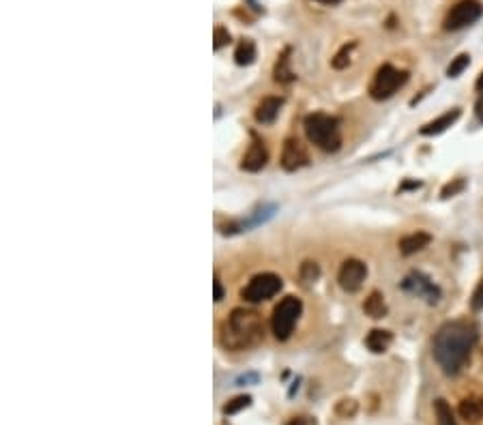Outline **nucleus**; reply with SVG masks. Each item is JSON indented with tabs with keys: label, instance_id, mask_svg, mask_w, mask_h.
<instances>
[{
	"label": "nucleus",
	"instance_id": "bb28decb",
	"mask_svg": "<svg viewBox=\"0 0 483 425\" xmlns=\"http://www.w3.org/2000/svg\"><path fill=\"white\" fill-rule=\"evenodd\" d=\"M466 187V183H464V179H456V181H451V183H447L445 187H443V197H451V195H456V193H460L462 189Z\"/></svg>",
	"mask_w": 483,
	"mask_h": 425
},
{
	"label": "nucleus",
	"instance_id": "39448f33",
	"mask_svg": "<svg viewBox=\"0 0 483 425\" xmlns=\"http://www.w3.org/2000/svg\"><path fill=\"white\" fill-rule=\"evenodd\" d=\"M406 82H408V71L395 69L393 65H382L376 71L372 84H369V95L376 101H385L400 91Z\"/></svg>",
	"mask_w": 483,
	"mask_h": 425
},
{
	"label": "nucleus",
	"instance_id": "1a4fd4ad",
	"mask_svg": "<svg viewBox=\"0 0 483 425\" xmlns=\"http://www.w3.org/2000/svg\"><path fill=\"white\" fill-rule=\"evenodd\" d=\"M365 277H367V267L355 258L346 260L342 267H339V273H337L339 286H342L346 292H357L363 286Z\"/></svg>",
	"mask_w": 483,
	"mask_h": 425
},
{
	"label": "nucleus",
	"instance_id": "f8f14e48",
	"mask_svg": "<svg viewBox=\"0 0 483 425\" xmlns=\"http://www.w3.org/2000/svg\"><path fill=\"white\" fill-rule=\"evenodd\" d=\"M283 101L281 97H265L258 107H255V121L260 125H271L275 123V119L279 117V110H281Z\"/></svg>",
	"mask_w": 483,
	"mask_h": 425
},
{
	"label": "nucleus",
	"instance_id": "0eeeda50",
	"mask_svg": "<svg viewBox=\"0 0 483 425\" xmlns=\"http://www.w3.org/2000/svg\"><path fill=\"white\" fill-rule=\"evenodd\" d=\"M483 15V7L479 0H460L453 5L445 17V31H462V28L473 26Z\"/></svg>",
	"mask_w": 483,
	"mask_h": 425
},
{
	"label": "nucleus",
	"instance_id": "7ed1b4c3",
	"mask_svg": "<svg viewBox=\"0 0 483 425\" xmlns=\"http://www.w3.org/2000/svg\"><path fill=\"white\" fill-rule=\"evenodd\" d=\"M303 127H305L307 140L325 153H335L339 149V144H342V137H339V123L331 114H322V112L309 114L305 119Z\"/></svg>",
	"mask_w": 483,
	"mask_h": 425
},
{
	"label": "nucleus",
	"instance_id": "20e7f679",
	"mask_svg": "<svg viewBox=\"0 0 483 425\" xmlns=\"http://www.w3.org/2000/svg\"><path fill=\"white\" fill-rule=\"evenodd\" d=\"M301 311H303V303L299 297H286L279 301V305H275L273 316H271V329L279 342H283V339H288L292 335Z\"/></svg>",
	"mask_w": 483,
	"mask_h": 425
},
{
	"label": "nucleus",
	"instance_id": "9d476101",
	"mask_svg": "<svg viewBox=\"0 0 483 425\" xmlns=\"http://www.w3.org/2000/svg\"><path fill=\"white\" fill-rule=\"evenodd\" d=\"M307 151L303 149V144L295 137H288L286 144H283V153H281V167L286 172H297L299 167L307 165Z\"/></svg>",
	"mask_w": 483,
	"mask_h": 425
},
{
	"label": "nucleus",
	"instance_id": "b1692460",
	"mask_svg": "<svg viewBox=\"0 0 483 425\" xmlns=\"http://www.w3.org/2000/svg\"><path fill=\"white\" fill-rule=\"evenodd\" d=\"M301 279L305 283H311V281H316L320 277V267L316 262H303L301 264V271H299Z\"/></svg>",
	"mask_w": 483,
	"mask_h": 425
},
{
	"label": "nucleus",
	"instance_id": "393cba45",
	"mask_svg": "<svg viewBox=\"0 0 483 425\" xmlns=\"http://www.w3.org/2000/svg\"><path fill=\"white\" fill-rule=\"evenodd\" d=\"M228 43H230L228 28H225V26H215V31H213V47L221 50L223 45H228Z\"/></svg>",
	"mask_w": 483,
	"mask_h": 425
},
{
	"label": "nucleus",
	"instance_id": "a211bd4d",
	"mask_svg": "<svg viewBox=\"0 0 483 425\" xmlns=\"http://www.w3.org/2000/svg\"><path fill=\"white\" fill-rule=\"evenodd\" d=\"M363 311L367 316H372V318H385L387 316V303H385V297L380 292H372L365 303H363Z\"/></svg>",
	"mask_w": 483,
	"mask_h": 425
},
{
	"label": "nucleus",
	"instance_id": "4be33fe9",
	"mask_svg": "<svg viewBox=\"0 0 483 425\" xmlns=\"http://www.w3.org/2000/svg\"><path fill=\"white\" fill-rule=\"evenodd\" d=\"M470 65V56L468 54H460L458 59H453L451 65L447 67V75L449 77H458L460 73H464V69Z\"/></svg>",
	"mask_w": 483,
	"mask_h": 425
},
{
	"label": "nucleus",
	"instance_id": "cd10ccee",
	"mask_svg": "<svg viewBox=\"0 0 483 425\" xmlns=\"http://www.w3.org/2000/svg\"><path fill=\"white\" fill-rule=\"evenodd\" d=\"M470 307H473L475 311H481V309H483V279L479 281V286H477V288H475V292H473Z\"/></svg>",
	"mask_w": 483,
	"mask_h": 425
},
{
	"label": "nucleus",
	"instance_id": "f3484780",
	"mask_svg": "<svg viewBox=\"0 0 483 425\" xmlns=\"http://www.w3.org/2000/svg\"><path fill=\"white\" fill-rule=\"evenodd\" d=\"M273 75H275V82L279 84H290L297 77L295 71L290 69V50H283V54L277 59Z\"/></svg>",
	"mask_w": 483,
	"mask_h": 425
},
{
	"label": "nucleus",
	"instance_id": "423d86ee",
	"mask_svg": "<svg viewBox=\"0 0 483 425\" xmlns=\"http://www.w3.org/2000/svg\"><path fill=\"white\" fill-rule=\"evenodd\" d=\"M281 277L275 275V273H260L255 275L247 286L243 288V299L249 301V303H262L271 297H275L279 290H281Z\"/></svg>",
	"mask_w": 483,
	"mask_h": 425
},
{
	"label": "nucleus",
	"instance_id": "a878e982",
	"mask_svg": "<svg viewBox=\"0 0 483 425\" xmlns=\"http://www.w3.org/2000/svg\"><path fill=\"white\" fill-rule=\"evenodd\" d=\"M335 410H337L339 417H346V419H348V417H355V415H357V402H355V400H342V402L337 404Z\"/></svg>",
	"mask_w": 483,
	"mask_h": 425
},
{
	"label": "nucleus",
	"instance_id": "ddd939ff",
	"mask_svg": "<svg viewBox=\"0 0 483 425\" xmlns=\"http://www.w3.org/2000/svg\"><path fill=\"white\" fill-rule=\"evenodd\" d=\"M462 112L458 107H453L451 112H445V114H440L436 121H430L428 125L421 127V135H438L443 131H447L451 125H456V121L460 119Z\"/></svg>",
	"mask_w": 483,
	"mask_h": 425
},
{
	"label": "nucleus",
	"instance_id": "aec40b11",
	"mask_svg": "<svg viewBox=\"0 0 483 425\" xmlns=\"http://www.w3.org/2000/svg\"><path fill=\"white\" fill-rule=\"evenodd\" d=\"M434 415H436V425H458L456 417H453L451 406L445 400L434 402Z\"/></svg>",
	"mask_w": 483,
	"mask_h": 425
},
{
	"label": "nucleus",
	"instance_id": "f03ea898",
	"mask_svg": "<svg viewBox=\"0 0 483 425\" xmlns=\"http://www.w3.org/2000/svg\"><path fill=\"white\" fill-rule=\"evenodd\" d=\"M265 337V325L258 311L253 309H235L223 320L219 342L225 350H247L260 344Z\"/></svg>",
	"mask_w": 483,
	"mask_h": 425
},
{
	"label": "nucleus",
	"instance_id": "f257e3e1",
	"mask_svg": "<svg viewBox=\"0 0 483 425\" xmlns=\"http://www.w3.org/2000/svg\"><path fill=\"white\" fill-rule=\"evenodd\" d=\"M477 339V327L466 320L447 322L438 329L434 335V359L445 374L456 376L462 370L470 359Z\"/></svg>",
	"mask_w": 483,
	"mask_h": 425
},
{
	"label": "nucleus",
	"instance_id": "c756f323",
	"mask_svg": "<svg viewBox=\"0 0 483 425\" xmlns=\"http://www.w3.org/2000/svg\"><path fill=\"white\" fill-rule=\"evenodd\" d=\"M477 117H479V121L483 123V93H481V97H479V101H477Z\"/></svg>",
	"mask_w": 483,
	"mask_h": 425
},
{
	"label": "nucleus",
	"instance_id": "2f4dec72",
	"mask_svg": "<svg viewBox=\"0 0 483 425\" xmlns=\"http://www.w3.org/2000/svg\"><path fill=\"white\" fill-rule=\"evenodd\" d=\"M475 87H477V91H483V71H481V75L477 77V84H475Z\"/></svg>",
	"mask_w": 483,
	"mask_h": 425
},
{
	"label": "nucleus",
	"instance_id": "412c9836",
	"mask_svg": "<svg viewBox=\"0 0 483 425\" xmlns=\"http://www.w3.org/2000/svg\"><path fill=\"white\" fill-rule=\"evenodd\" d=\"M357 47V43L355 41H350V43H346L342 50H339L337 54H335V59L331 61V65L335 67V69H344V67H348V63H350V54H352V50Z\"/></svg>",
	"mask_w": 483,
	"mask_h": 425
},
{
	"label": "nucleus",
	"instance_id": "6ab92c4d",
	"mask_svg": "<svg viewBox=\"0 0 483 425\" xmlns=\"http://www.w3.org/2000/svg\"><path fill=\"white\" fill-rule=\"evenodd\" d=\"M235 61H237V65H241V67H247V65H251V63L255 61V43H253L251 39L239 41V45H237V50H235Z\"/></svg>",
	"mask_w": 483,
	"mask_h": 425
},
{
	"label": "nucleus",
	"instance_id": "473e14b6",
	"mask_svg": "<svg viewBox=\"0 0 483 425\" xmlns=\"http://www.w3.org/2000/svg\"><path fill=\"white\" fill-rule=\"evenodd\" d=\"M316 3H320V5H335V3H339V0H316Z\"/></svg>",
	"mask_w": 483,
	"mask_h": 425
},
{
	"label": "nucleus",
	"instance_id": "5701e85b",
	"mask_svg": "<svg viewBox=\"0 0 483 425\" xmlns=\"http://www.w3.org/2000/svg\"><path fill=\"white\" fill-rule=\"evenodd\" d=\"M249 404H251V398H249V395H239V398L230 400V402L225 404L221 410H223V415H237V412L245 410Z\"/></svg>",
	"mask_w": 483,
	"mask_h": 425
},
{
	"label": "nucleus",
	"instance_id": "9b49d317",
	"mask_svg": "<svg viewBox=\"0 0 483 425\" xmlns=\"http://www.w3.org/2000/svg\"><path fill=\"white\" fill-rule=\"evenodd\" d=\"M269 161V151L267 147L262 144V142L258 137H253L251 147L247 149V153L243 155V161H241V170H245V172H260V170L267 165Z\"/></svg>",
	"mask_w": 483,
	"mask_h": 425
},
{
	"label": "nucleus",
	"instance_id": "7c9ffc66",
	"mask_svg": "<svg viewBox=\"0 0 483 425\" xmlns=\"http://www.w3.org/2000/svg\"><path fill=\"white\" fill-rule=\"evenodd\" d=\"M286 425H307V421H305L303 417H295V419H290Z\"/></svg>",
	"mask_w": 483,
	"mask_h": 425
},
{
	"label": "nucleus",
	"instance_id": "dca6fc26",
	"mask_svg": "<svg viewBox=\"0 0 483 425\" xmlns=\"http://www.w3.org/2000/svg\"><path fill=\"white\" fill-rule=\"evenodd\" d=\"M391 342H393V335L385 329H374V331H369V335L365 337V346L376 355L387 352Z\"/></svg>",
	"mask_w": 483,
	"mask_h": 425
},
{
	"label": "nucleus",
	"instance_id": "6e6552de",
	"mask_svg": "<svg viewBox=\"0 0 483 425\" xmlns=\"http://www.w3.org/2000/svg\"><path fill=\"white\" fill-rule=\"evenodd\" d=\"M402 288L419 299H425L428 303H438L440 301V288L436 286V283L428 277V275H423L419 271H410L404 281H402Z\"/></svg>",
	"mask_w": 483,
	"mask_h": 425
},
{
	"label": "nucleus",
	"instance_id": "2eb2a0df",
	"mask_svg": "<svg viewBox=\"0 0 483 425\" xmlns=\"http://www.w3.org/2000/svg\"><path fill=\"white\" fill-rule=\"evenodd\" d=\"M432 243V237L428 232H413V234H406L402 241H400V251L404 253V256H413V253L425 249Z\"/></svg>",
	"mask_w": 483,
	"mask_h": 425
},
{
	"label": "nucleus",
	"instance_id": "c85d7f7f",
	"mask_svg": "<svg viewBox=\"0 0 483 425\" xmlns=\"http://www.w3.org/2000/svg\"><path fill=\"white\" fill-rule=\"evenodd\" d=\"M213 299L215 301H221L223 299V286H221V279L215 275V279H213Z\"/></svg>",
	"mask_w": 483,
	"mask_h": 425
},
{
	"label": "nucleus",
	"instance_id": "4468645a",
	"mask_svg": "<svg viewBox=\"0 0 483 425\" xmlns=\"http://www.w3.org/2000/svg\"><path fill=\"white\" fill-rule=\"evenodd\" d=\"M460 417L466 423H477L483 419V395H470L460 402Z\"/></svg>",
	"mask_w": 483,
	"mask_h": 425
}]
</instances>
